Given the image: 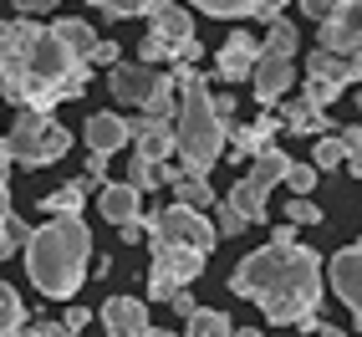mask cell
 I'll return each instance as SVG.
<instances>
[{
	"label": "cell",
	"mask_w": 362,
	"mask_h": 337,
	"mask_svg": "<svg viewBox=\"0 0 362 337\" xmlns=\"http://www.w3.org/2000/svg\"><path fill=\"white\" fill-rule=\"evenodd\" d=\"M322 256L301 246V240H271V246L250 251L230 271V292L245 297L265 312L271 327H301L317 332V307H322Z\"/></svg>",
	"instance_id": "obj_1"
},
{
	"label": "cell",
	"mask_w": 362,
	"mask_h": 337,
	"mask_svg": "<svg viewBox=\"0 0 362 337\" xmlns=\"http://www.w3.org/2000/svg\"><path fill=\"white\" fill-rule=\"evenodd\" d=\"M92 82V67L66 52L57 26L11 21L0 26V98L16 108H46L52 113L66 98H82Z\"/></svg>",
	"instance_id": "obj_2"
},
{
	"label": "cell",
	"mask_w": 362,
	"mask_h": 337,
	"mask_svg": "<svg viewBox=\"0 0 362 337\" xmlns=\"http://www.w3.org/2000/svg\"><path fill=\"white\" fill-rule=\"evenodd\" d=\"M87 256H92V230L82 215H46V225L26 240V276L41 297L66 302L87 281Z\"/></svg>",
	"instance_id": "obj_3"
},
{
	"label": "cell",
	"mask_w": 362,
	"mask_h": 337,
	"mask_svg": "<svg viewBox=\"0 0 362 337\" xmlns=\"http://www.w3.org/2000/svg\"><path fill=\"white\" fill-rule=\"evenodd\" d=\"M174 82H179V128H174L179 168L184 174H209V168L225 159V138H230L225 133V113L209 98V82L194 67H179Z\"/></svg>",
	"instance_id": "obj_4"
},
{
	"label": "cell",
	"mask_w": 362,
	"mask_h": 337,
	"mask_svg": "<svg viewBox=\"0 0 362 337\" xmlns=\"http://www.w3.org/2000/svg\"><path fill=\"white\" fill-rule=\"evenodd\" d=\"M71 149V133L46 108H21L11 123V159L21 168H46Z\"/></svg>",
	"instance_id": "obj_5"
},
{
	"label": "cell",
	"mask_w": 362,
	"mask_h": 337,
	"mask_svg": "<svg viewBox=\"0 0 362 337\" xmlns=\"http://www.w3.org/2000/svg\"><path fill=\"white\" fill-rule=\"evenodd\" d=\"M107 92L117 108H143V113H174V72H163L153 62H128V67H112Z\"/></svg>",
	"instance_id": "obj_6"
},
{
	"label": "cell",
	"mask_w": 362,
	"mask_h": 337,
	"mask_svg": "<svg viewBox=\"0 0 362 337\" xmlns=\"http://www.w3.org/2000/svg\"><path fill=\"white\" fill-rule=\"evenodd\" d=\"M148 246H153V271H148V297L153 302H168L174 292H184V286L199 281L204 251L174 246V240H163V235H148Z\"/></svg>",
	"instance_id": "obj_7"
},
{
	"label": "cell",
	"mask_w": 362,
	"mask_h": 337,
	"mask_svg": "<svg viewBox=\"0 0 362 337\" xmlns=\"http://www.w3.org/2000/svg\"><path fill=\"white\" fill-rule=\"evenodd\" d=\"M143 230L148 235H163V240H174V246H189V251H214L220 246V225L214 220H204V210H194V205H168V210H148L143 215Z\"/></svg>",
	"instance_id": "obj_8"
},
{
	"label": "cell",
	"mask_w": 362,
	"mask_h": 337,
	"mask_svg": "<svg viewBox=\"0 0 362 337\" xmlns=\"http://www.w3.org/2000/svg\"><path fill=\"white\" fill-rule=\"evenodd\" d=\"M362 82V62L357 57H342V52H327V46H317V52L306 57V103H337L342 98V87H357Z\"/></svg>",
	"instance_id": "obj_9"
},
{
	"label": "cell",
	"mask_w": 362,
	"mask_h": 337,
	"mask_svg": "<svg viewBox=\"0 0 362 337\" xmlns=\"http://www.w3.org/2000/svg\"><path fill=\"white\" fill-rule=\"evenodd\" d=\"M82 138H87V174L107 184V159L123 149V143H133V138H128V118H117V113H92L87 128H82Z\"/></svg>",
	"instance_id": "obj_10"
},
{
	"label": "cell",
	"mask_w": 362,
	"mask_h": 337,
	"mask_svg": "<svg viewBox=\"0 0 362 337\" xmlns=\"http://www.w3.org/2000/svg\"><path fill=\"white\" fill-rule=\"evenodd\" d=\"M128 138L138 143V159H153V164H168L179 154V138H174V123H168V113H138L128 118Z\"/></svg>",
	"instance_id": "obj_11"
},
{
	"label": "cell",
	"mask_w": 362,
	"mask_h": 337,
	"mask_svg": "<svg viewBox=\"0 0 362 337\" xmlns=\"http://www.w3.org/2000/svg\"><path fill=\"white\" fill-rule=\"evenodd\" d=\"M317 46L327 52H342V57H357L362 62V0H342L317 31Z\"/></svg>",
	"instance_id": "obj_12"
},
{
	"label": "cell",
	"mask_w": 362,
	"mask_h": 337,
	"mask_svg": "<svg viewBox=\"0 0 362 337\" xmlns=\"http://www.w3.org/2000/svg\"><path fill=\"white\" fill-rule=\"evenodd\" d=\"M148 21H153V36L168 46L174 67L199 57V36H194V16H189V11H179V6H163V11H153Z\"/></svg>",
	"instance_id": "obj_13"
},
{
	"label": "cell",
	"mask_w": 362,
	"mask_h": 337,
	"mask_svg": "<svg viewBox=\"0 0 362 337\" xmlns=\"http://www.w3.org/2000/svg\"><path fill=\"white\" fill-rule=\"evenodd\" d=\"M327 281L332 292L352 307V322L362 327V246H342L332 261H327Z\"/></svg>",
	"instance_id": "obj_14"
},
{
	"label": "cell",
	"mask_w": 362,
	"mask_h": 337,
	"mask_svg": "<svg viewBox=\"0 0 362 337\" xmlns=\"http://www.w3.org/2000/svg\"><path fill=\"white\" fill-rule=\"evenodd\" d=\"M250 82H255V98H260V103H281L286 92H291V82H296V62L260 46V62H255V72H250Z\"/></svg>",
	"instance_id": "obj_15"
},
{
	"label": "cell",
	"mask_w": 362,
	"mask_h": 337,
	"mask_svg": "<svg viewBox=\"0 0 362 337\" xmlns=\"http://www.w3.org/2000/svg\"><path fill=\"white\" fill-rule=\"evenodd\" d=\"M103 332L107 337H148L153 332L148 302H138V297H107L103 302Z\"/></svg>",
	"instance_id": "obj_16"
},
{
	"label": "cell",
	"mask_w": 362,
	"mask_h": 337,
	"mask_svg": "<svg viewBox=\"0 0 362 337\" xmlns=\"http://www.w3.org/2000/svg\"><path fill=\"white\" fill-rule=\"evenodd\" d=\"M98 215L107 225H128V220H143V189L133 184V179H107L103 189H98Z\"/></svg>",
	"instance_id": "obj_17"
},
{
	"label": "cell",
	"mask_w": 362,
	"mask_h": 337,
	"mask_svg": "<svg viewBox=\"0 0 362 337\" xmlns=\"http://www.w3.org/2000/svg\"><path fill=\"white\" fill-rule=\"evenodd\" d=\"M260 62V46L250 31H230V41L220 46V57H214V72H220V82H245Z\"/></svg>",
	"instance_id": "obj_18"
},
{
	"label": "cell",
	"mask_w": 362,
	"mask_h": 337,
	"mask_svg": "<svg viewBox=\"0 0 362 337\" xmlns=\"http://www.w3.org/2000/svg\"><path fill=\"white\" fill-rule=\"evenodd\" d=\"M271 133H276L271 118H260V123H250V128H230V143H235V149H225V154H230V159H255L260 149H271Z\"/></svg>",
	"instance_id": "obj_19"
},
{
	"label": "cell",
	"mask_w": 362,
	"mask_h": 337,
	"mask_svg": "<svg viewBox=\"0 0 362 337\" xmlns=\"http://www.w3.org/2000/svg\"><path fill=\"white\" fill-rule=\"evenodd\" d=\"M57 36L66 41V52L82 57V62H92V52H98V31H92L82 16H62V21H57Z\"/></svg>",
	"instance_id": "obj_20"
},
{
	"label": "cell",
	"mask_w": 362,
	"mask_h": 337,
	"mask_svg": "<svg viewBox=\"0 0 362 337\" xmlns=\"http://www.w3.org/2000/svg\"><path fill=\"white\" fill-rule=\"evenodd\" d=\"M265 195H271V189H265V184H255V179L245 174V179H240V184L230 189V205H235L240 215H245L250 225H260V220H265Z\"/></svg>",
	"instance_id": "obj_21"
},
{
	"label": "cell",
	"mask_w": 362,
	"mask_h": 337,
	"mask_svg": "<svg viewBox=\"0 0 362 337\" xmlns=\"http://www.w3.org/2000/svg\"><path fill=\"white\" fill-rule=\"evenodd\" d=\"M87 179H71V184H62L57 195H41V210L46 215H82V205H87Z\"/></svg>",
	"instance_id": "obj_22"
},
{
	"label": "cell",
	"mask_w": 362,
	"mask_h": 337,
	"mask_svg": "<svg viewBox=\"0 0 362 337\" xmlns=\"http://www.w3.org/2000/svg\"><path fill=\"white\" fill-rule=\"evenodd\" d=\"M168 184H174V200H179V205H194V210H209V205H214V189H209L204 174H184V168H179Z\"/></svg>",
	"instance_id": "obj_23"
},
{
	"label": "cell",
	"mask_w": 362,
	"mask_h": 337,
	"mask_svg": "<svg viewBox=\"0 0 362 337\" xmlns=\"http://www.w3.org/2000/svg\"><path fill=\"white\" fill-rule=\"evenodd\" d=\"M286 174H291V159H286L281 149H260L255 164H250V179L265 184V189H271V184H286Z\"/></svg>",
	"instance_id": "obj_24"
},
{
	"label": "cell",
	"mask_w": 362,
	"mask_h": 337,
	"mask_svg": "<svg viewBox=\"0 0 362 337\" xmlns=\"http://www.w3.org/2000/svg\"><path fill=\"white\" fill-rule=\"evenodd\" d=\"M26 302H21V292L16 286H6L0 281V337H16V332H26Z\"/></svg>",
	"instance_id": "obj_25"
},
{
	"label": "cell",
	"mask_w": 362,
	"mask_h": 337,
	"mask_svg": "<svg viewBox=\"0 0 362 337\" xmlns=\"http://www.w3.org/2000/svg\"><path fill=\"white\" fill-rule=\"evenodd\" d=\"M184 337H235V327H230L225 312H214V307H194V317H189Z\"/></svg>",
	"instance_id": "obj_26"
},
{
	"label": "cell",
	"mask_w": 362,
	"mask_h": 337,
	"mask_svg": "<svg viewBox=\"0 0 362 337\" xmlns=\"http://www.w3.org/2000/svg\"><path fill=\"white\" fill-rule=\"evenodd\" d=\"M286 128H291V133H327V108L301 98L291 113H286Z\"/></svg>",
	"instance_id": "obj_27"
},
{
	"label": "cell",
	"mask_w": 362,
	"mask_h": 337,
	"mask_svg": "<svg viewBox=\"0 0 362 337\" xmlns=\"http://www.w3.org/2000/svg\"><path fill=\"white\" fill-rule=\"evenodd\" d=\"M347 143H342V133H322L317 138V149H311V164H317V168H342L347 164Z\"/></svg>",
	"instance_id": "obj_28"
},
{
	"label": "cell",
	"mask_w": 362,
	"mask_h": 337,
	"mask_svg": "<svg viewBox=\"0 0 362 337\" xmlns=\"http://www.w3.org/2000/svg\"><path fill=\"white\" fill-rule=\"evenodd\" d=\"M31 230H36V225H26L21 215H11V220H6V230H0V261H11L16 251H26Z\"/></svg>",
	"instance_id": "obj_29"
},
{
	"label": "cell",
	"mask_w": 362,
	"mask_h": 337,
	"mask_svg": "<svg viewBox=\"0 0 362 337\" xmlns=\"http://www.w3.org/2000/svg\"><path fill=\"white\" fill-rule=\"evenodd\" d=\"M189 6H199V11H209V16H255L260 11V0H189Z\"/></svg>",
	"instance_id": "obj_30"
},
{
	"label": "cell",
	"mask_w": 362,
	"mask_h": 337,
	"mask_svg": "<svg viewBox=\"0 0 362 337\" xmlns=\"http://www.w3.org/2000/svg\"><path fill=\"white\" fill-rule=\"evenodd\" d=\"M296 26L291 21H271V36H265V52H281V57H296Z\"/></svg>",
	"instance_id": "obj_31"
},
{
	"label": "cell",
	"mask_w": 362,
	"mask_h": 337,
	"mask_svg": "<svg viewBox=\"0 0 362 337\" xmlns=\"http://www.w3.org/2000/svg\"><path fill=\"white\" fill-rule=\"evenodd\" d=\"M128 179L148 195V189H158V179H163V164H153V159H138L133 154V168H128Z\"/></svg>",
	"instance_id": "obj_32"
},
{
	"label": "cell",
	"mask_w": 362,
	"mask_h": 337,
	"mask_svg": "<svg viewBox=\"0 0 362 337\" xmlns=\"http://www.w3.org/2000/svg\"><path fill=\"white\" fill-rule=\"evenodd\" d=\"M286 220H291V225H317V220H322V205L306 200V195H291V205H286Z\"/></svg>",
	"instance_id": "obj_33"
},
{
	"label": "cell",
	"mask_w": 362,
	"mask_h": 337,
	"mask_svg": "<svg viewBox=\"0 0 362 337\" xmlns=\"http://www.w3.org/2000/svg\"><path fill=\"white\" fill-rule=\"evenodd\" d=\"M87 6H98V11H107V16H148L153 0H87Z\"/></svg>",
	"instance_id": "obj_34"
},
{
	"label": "cell",
	"mask_w": 362,
	"mask_h": 337,
	"mask_svg": "<svg viewBox=\"0 0 362 337\" xmlns=\"http://www.w3.org/2000/svg\"><path fill=\"white\" fill-rule=\"evenodd\" d=\"M286 184H291L296 195H311V189H317V164H291V174H286Z\"/></svg>",
	"instance_id": "obj_35"
},
{
	"label": "cell",
	"mask_w": 362,
	"mask_h": 337,
	"mask_svg": "<svg viewBox=\"0 0 362 337\" xmlns=\"http://www.w3.org/2000/svg\"><path fill=\"white\" fill-rule=\"evenodd\" d=\"M214 225H220V235H240V230H245L250 220H245V215H240V210L225 200V205H220V220H214Z\"/></svg>",
	"instance_id": "obj_36"
},
{
	"label": "cell",
	"mask_w": 362,
	"mask_h": 337,
	"mask_svg": "<svg viewBox=\"0 0 362 337\" xmlns=\"http://www.w3.org/2000/svg\"><path fill=\"white\" fill-rule=\"evenodd\" d=\"M337 6H342V0H301V16L306 21H327Z\"/></svg>",
	"instance_id": "obj_37"
},
{
	"label": "cell",
	"mask_w": 362,
	"mask_h": 337,
	"mask_svg": "<svg viewBox=\"0 0 362 337\" xmlns=\"http://www.w3.org/2000/svg\"><path fill=\"white\" fill-rule=\"evenodd\" d=\"M26 337H71L62 322H52V317H41V322H26Z\"/></svg>",
	"instance_id": "obj_38"
},
{
	"label": "cell",
	"mask_w": 362,
	"mask_h": 337,
	"mask_svg": "<svg viewBox=\"0 0 362 337\" xmlns=\"http://www.w3.org/2000/svg\"><path fill=\"white\" fill-rule=\"evenodd\" d=\"M87 322H92V312H87V307H71V312H62V327H66L71 337H77Z\"/></svg>",
	"instance_id": "obj_39"
},
{
	"label": "cell",
	"mask_w": 362,
	"mask_h": 337,
	"mask_svg": "<svg viewBox=\"0 0 362 337\" xmlns=\"http://www.w3.org/2000/svg\"><path fill=\"white\" fill-rule=\"evenodd\" d=\"M168 307H174V312H179V317L189 322V317H194V307H199V302H194V297H189V286H184V292H174V297H168Z\"/></svg>",
	"instance_id": "obj_40"
},
{
	"label": "cell",
	"mask_w": 362,
	"mask_h": 337,
	"mask_svg": "<svg viewBox=\"0 0 362 337\" xmlns=\"http://www.w3.org/2000/svg\"><path fill=\"white\" fill-rule=\"evenodd\" d=\"M62 0H16V16H41V11H57Z\"/></svg>",
	"instance_id": "obj_41"
},
{
	"label": "cell",
	"mask_w": 362,
	"mask_h": 337,
	"mask_svg": "<svg viewBox=\"0 0 362 337\" xmlns=\"http://www.w3.org/2000/svg\"><path fill=\"white\" fill-rule=\"evenodd\" d=\"M92 62H107V67H117V62H123V52H117V41H98V52H92Z\"/></svg>",
	"instance_id": "obj_42"
},
{
	"label": "cell",
	"mask_w": 362,
	"mask_h": 337,
	"mask_svg": "<svg viewBox=\"0 0 362 337\" xmlns=\"http://www.w3.org/2000/svg\"><path fill=\"white\" fill-rule=\"evenodd\" d=\"M143 235H148V230H143V220H128V225H117V240H123V246H138Z\"/></svg>",
	"instance_id": "obj_43"
},
{
	"label": "cell",
	"mask_w": 362,
	"mask_h": 337,
	"mask_svg": "<svg viewBox=\"0 0 362 337\" xmlns=\"http://www.w3.org/2000/svg\"><path fill=\"white\" fill-rule=\"evenodd\" d=\"M342 143H347V149H362V123H347L342 128Z\"/></svg>",
	"instance_id": "obj_44"
},
{
	"label": "cell",
	"mask_w": 362,
	"mask_h": 337,
	"mask_svg": "<svg viewBox=\"0 0 362 337\" xmlns=\"http://www.w3.org/2000/svg\"><path fill=\"white\" fill-rule=\"evenodd\" d=\"M6 220H11V189H6V179H0V230H6Z\"/></svg>",
	"instance_id": "obj_45"
},
{
	"label": "cell",
	"mask_w": 362,
	"mask_h": 337,
	"mask_svg": "<svg viewBox=\"0 0 362 337\" xmlns=\"http://www.w3.org/2000/svg\"><path fill=\"white\" fill-rule=\"evenodd\" d=\"M11 164L16 159H11V138H6V143H0V179H11Z\"/></svg>",
	"instance_id": "obj_46"
},
{
	"label": "cell",
	"mask_w": 362,
	"mask_h": 337,
	"mask_svg": "<svg viewBox=\"0 0 362 337\" xmlns=\"http://www.w3.org/2000/svg\"><path fill=\"white\" fill-rule=\"evenodd\" d=\"M347 174H352V179H362V149H352V154H347Z\"/></svg>",
	"instance_id": "obj_47"
},
{
	"label": "cell",
	"mask_w": 362,
	"mask_h": 337,
	"mask_svg": "<svg viewBox=\"0 0 362 337\" xmlns=\"http://www.w3.org/2000/svg\"><path fill=\"white\" fill-rule=\"evenodd\" d=\"M317 337H347L342 327H317Z\"/></svg>",
	"instance_id": "obj_48"
},
{
	"label": "cell",
	"mask_w": 362,
	"mask_h": 337,
	"mask_svg": "<svg viewBox=\"0 0 362 337\" xmlns=\"http://www.w3.org/2000/svg\"><path fill=\"white\" fill-rule=\"evenodd\" d=\"M235 337H260V327H235Z\"/></svg>",
	"instance_id": "obj_49"
},
{
	"label": "cell",
	"mask_w": 362,
	"mask_h": 337,
	"mask_svg": "<svg viewBox=\"0 0 362 337\" xmlns=\"http://www.w3.org/2000/svg\"><path fill=\"white\" fill-rule=\"evenodd\" d=\"M148 337H179V332H168V327H153V332H148Z\"/></svg>",
	"instance_id": "obj_50"
},
{
	"label": "cell",
	"mask_w": 362,
	"mask_h": 337,
	"mask_svg": "<svg viewBox=\"0 0 362 337\" xmlns=\"http://www.w3.org/2000/svg\"><path fill=\"white\" fill-rule=\"evenodd\" d=\"M352 98H357V113H362V82H357V87H352Z\"/></svg>",
	"instance_id": "obj_51"
}]
</instances>
